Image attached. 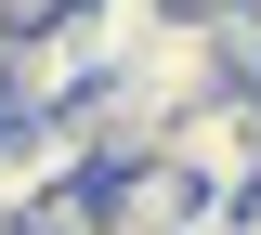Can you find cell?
Returning <instances> with one entry per match:
<instances>
[{"instance_id":"2","label":"cell","mask_w":261,"mask_h":235,"mask_svg":"<svg viewBox=\"0 0 261 235\" xmlns=\"http://www.w3.org/2000/svg\"><path fill=\"white\" fill-rule=\"evenodd\" d=\"M39 13H65V0H0V27H39Z\"/></svg>"},{"instance_id":"1","label":"cell","mask_w":261,"mask_h":235,"mask_svg":"<svg viewBox=\"0 0 261 235\" xmlns=\"http://www.w3.org/2000/svg\"><path fill=\"white\" fill-rule=\"evenodd\" d=\"M157 157L183 170L209 209H248L261 196V92H248V79H209V92L157 131Z\"/></svg>"}]
</instances>
